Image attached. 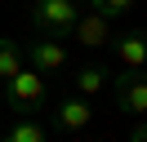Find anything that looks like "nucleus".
Listing matches in <instances>:
<instances>
[{
	"instance_id": "1",
	"label": "nucleus",
	"mask_w": 147,
	"mask_h": 142,
	"mask_svg": "<svg viewBox=\"0 0 147 142\" xmlns=\"http://www.w3.org/2000/svg\"><path fill=\"white\" fill-rule=\"evenodd\" d=\"M5 98H9L13 111H36L40 102H45V76H40L36 67H18L9 80H5Z\"/></svg>"
},
{
	"instance_id": "2",
	"label": "nucleus",
	"mask_w": 147,
	"mask_h": 142,
	"mask_svg": "<svg viewBox=\"0 0 147 142\" xmlns=\"http://www.w3.org/2000/svg\"><path fill=\"white\" fill-rule=\"evenodd\" d=\"M76 13H80L76 0H31V22L49 36H71Z\"/></svg>"
},
{
	"instance_id": "3",
	"label": "nucleus",
	"mask_w": 147,
	"mask_h": 142,
	"mask_svg": "<svg viewBox=\"0 0 147 142\" xmlns=\"http://www.w3.org/2000/svg\"><path fill=\"white\" fill-rule=\"evenodd\" d=\"M111 53H116V62H120V67H125V71H143V62H147V36L143 31H138V27H134V31H111Z\"/></svg>"
},
{
	"instance_id": "4",
	"label": "nucleus",
	"mask_w": 147,
	"mask_h": 142,
	"mask_svg": "<svg viewBox=\"0 0 147 142\" xmlns=\"http://www.w3.org/2000/svg\"><path fill=\"white\" fill-rule=\"evenodd\" d=\"M71 36L85 44V49H102V44L111 40V18H102L98 9H85V13H76Z\"/></svg>"
},
{
	"instance_id": "5",
	"label": "nucleus",
	"mask_w": 147,
	"mask_h": 142,
	"mask_svg": "<svg viewBox=\"0 0 147 142\" xmlns=\"http://www.w3.org/2000/svg\"><path fill=\"white\" fill-rule=\"evenodd\" d=\"M116 107L120 111H129L138 120V115L147 111V80H143V71H129V76H116Z\"/></svg>"
},
{
	"instance_id": "6",
	"label": "nucleus",
	"mask_w": 147,
	"mask_h": 142,
	"mask_svg": "<svg viewBox=\"0 0 147 142\" xmlns=\"http://www.w3.org/2000/svg\"><path fill=\"white\" fill-rule=\"evenodd\" d=\"M27 58H31V67H36L40 76H54V71L67 67V49H63V40H58V36H49V40H31Z\"/></svg>"
},
{
	"instance_id": "7",
	"label": "nucleus",
	"mask_w": 147,
	"mask_h": 142,
	"mask_svg": "<svg viewBox=\"0 0 147 142\" xmlns=\"http://www.w3.org/2000/svg\"><path fill=\"white\" fill-rule=\"evenodd\" d=\"M94 120V107H89V98H63V102L54 107V129H67V133H76V129H85V124Z\"/></svg>"
},
{
	"instance_id": "8",
	"label": "nucleus",
	"mask_w": 147,
	"mask_h": 142,
	"mask_svg": "<svg viewBox=\"0 0 147 142\" xmlns=\"http://www.w3.org/2000/svg\"><path fill=\"white\" fill-rule=\"evenodd\" d=\"M0 142H49V129H45V124H40L31 111H27V115H18L9 129L0 133Z\"/></svg>"
},
{
	"instance_id": "9",
	"label": "nucleus",
	"mask_w": 147,
	"mask_h": 142,
	"mask_svg": "<svg viewBox=\"0 0 147 142\" xmlns=\"http://www.w3.org/2000/svg\"><path fill=\"white\" fill-rule=\"evenodd\" d=\"M107 71H102V67H80V71H76V76H71V84H76V93H80V98H89V93H98V89H107Z\"/></svg>"
},
{
	"instance_id": "10",
	"label": "nucleus",
	"mask_w": 147,
	"mask_h": 142,
	"mask_svg": "<svg viewBox=\"0 0 147 142\" xmlns=\"http://www.w3.org/2000/svg\"><path fill=\"white\" fill-rule=\"evenodd\" d=\"M18 67H22V49L9 40V36H0V84H5Z\"/></svg>"
},
{
	"instance_id": "11",
	"label": "nucleus",
	"mask_w": 147,
	"mask_h": 142,
	"mask_svg": "<svg viewBox=\"0 0 147 142\" xmlns=\"http://www.w3.org/2000/svg\"><path fill=\"white\" fill-rule=\"evenodd\" d=\"M138 0H89V9H98L102 18H120V13H129Z\"/></svg>"
},
{
	"instance_id": "12",
	"label": "nucleus",
	"mask_w": 147,
	"mask_h": 142,
	"mask_svg": "<svg viewBox=\"0 0 147 142\" xmlns=\"http://www.w3.org/2000/svg\"><path fill=\"white\" fill-rule=\"evenodd\" d=\"M129 142H147V129H143V115H138V124H134V133H129Z\"/></svg>"
}]
</instances>
